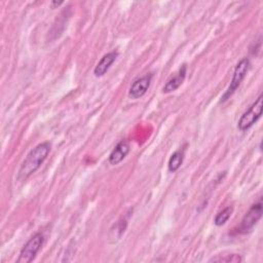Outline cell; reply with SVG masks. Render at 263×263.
Segmentation results:
<instances>
[{"label": "cell", "instance_id": "cell-10", "mask_svg": "<svg viewBox=\"0 0 263 263\" xmlns=\"http://www.w3.org/2000/svg\"><path fill=\"white\" fill-rule=\"evenodd\" d=\"M184 151H185L184 148H182V149L175 151L171 155V157L168 159V163H167V168L171 173L177 172L180 168V166L182 165L183 159H184Z\"/></svg>", "mask_w": 263, "mask_h": 263}, {"label": "cell", "instance_id": "cell-5", "mask_svg": "<svg viewBox=\"0 0 263 263\" xmlns=\"http://www.w3.org/2000/svg\"><path fill=\"white\" fill-rule=\"evenodd\" d=\"M262 212H263V210H262V202L258 201V202L254 203L250 208V210L246 213V215L243 216L239 226L236 229V233L243 234V233H247V232L251 231L253 229V227L261 219Z\"/></svg>", "mask_w": 263, "mask_h": 263}, {"label": "cell", "instance_id": "cell-1", "mask_svg": "<svg viewBox=\"0 0 263 263\" xmlns=\"http://www.w3.org/2000/svg\"><path fill=\"white\" fill-rule=\"evenodd\" d=\"M50 149L51 144L49 142H42L30 150L20 166L16 177L17 180L26 181L30 176H32L44 162L50 152Z\"/></svg>", "mask_w": 263, "mask_h": 263}, {"label": "cell", "instance_id": "cell-6", "mask_svg": "<svg viewBox=\"0 0 263 263\" xmlns=\"http://www.w3.org/2000/svg\"><path fill=\"white\" fill-rule=\"evenodd\" d=\"M153 78V74L152 73H148L138 79H136L128 90V96L132 99H139L142 98L148 90L151 81Z\"/></svg>", "mask_w": 263, "mask_h": 263}, {"label": "cell", "instance_id": "cell-8", "mask_svg": "<svg viewBox=\"0 0 263 263\" xmlns=\"http://www.w3.org/2000/svg\"><path fill=\"white\" fill-rule=\"evenodd\" d=\"M117 57H118V52L115 50L104 54L93 69L95 76L96 77L104 76L107 73V71L109 70V68L112 66V64L115 62Z\"/></svg>", "mask_w": 263, "mask_h": 263}, {"label": "cell", "instance_id": "cell-4", "mask_svg": "<svg viewBox=\"0 0 263 263\" xmlns=\"http://www.w3.org/2000/svg\"><path fill=\"white\" fill-rule=\"evenodd\" d=\"M44 241V236L42 233H35L23 247L20 252V256L16 260L17 263H29L33 261L38 252L40 251Z\"/></svg>", "mask_w": 263, "mask_h": 263}, {"label": "cell", "instance_id": "cell-14", "mask_svg": "<svg viewBox=\"0 0 263 263\" xmlns=\"http://www.w3.org/2000/svg\"><path fill=\"white\" fill-rule=\"evenodd\" d=\"M61 4H63V1H60V2H58V1H52V2H51L52 8H55V6H60Z\"/></svg>", "mask_w": 263, "mask_h": 263}, {"label": "cell", "instance_id": "cell-7", "mask_svg": "<svg viewBox=\"0 0 263 263\" xmlns=\"http://www.w3.org/2000/svg\"><path fill=\"white\" fill-rule=\"evenodd\" d=\"M186 74H187V66H186V64H183L180 67L179 71L174 76H172L166 81V83L163 85L162 92L168 93V92H172V91H175L176 89H178L182 85L183 81L185 80Z\"/></svg>", "mask_w": 263, "mask_h": 263}, {"label": "cell", "instance_id": "cell-9", "mask_svg": "<svg viewBox=\"0 0 263 263\" xmlns=\"http://www.w3.org/2000/svg\"><path fill=\"white\" fill-rule=\"evenodd\" d=\"M129 152V145L126 141L122 140L120 141L115 147L114 149L111 151L110 155H109V163L112 165H116L118 163H120L125 156L128 154Z\"/></svg>", "mask_w": 263, "mask_h": 263}, {"label": "cell", "instance_id": "cell-3", "mask_svg": "<svg viewBox=\"0 0 263 263\" xmlns=\"http://www.w3.org/2000/svg\"><path fill=\"white\" fill-rule=\"evenodd\" d=\"M249 67H250V61L247 58L241 59L236 64L233 74H232V79L230 81V84H229L227 90L221 97V102L227 101L234 93V91L238 88V86L240 85L241 81L243 80V78L246 77V75L249 71Z\"/></svg>", "mask_w": 263, "mask_h": 263}, {"label": "cell", "instance_id": "cell-12", "mask_svg": "<svg viewBox=\"0 0 263 263\" xmlns=\"http://www.w3.org/2000/svg\"><path fill=\"white\" fill-rule=\"evenodd\" d=\"M232 212H233V208L232 206H226L225 209H223L222 211H220L216 215V217L214 219V224L216 226L224 225L228 221V219L231 217Z\"/></svg>", "mask_w": 263, "mask_h": 263}, {"label": "cell", "instance_id": "cell-13", "mask_svg": "<svg viewBox=\"0 0 263 263\" xmlns=\"http://www.w3.org/2000/svg\"><path fill=\"white\" fill-rule=\"evenodd\" d=\"M242 261V257L238 254H229V255H218L216 257H213L210 262H226V263H237V262H241Z\"/></svg>", "mask_w": 263, "mask_h": 263}, {"label": "cell", "instance_id": "cell-11", "mask_svg": "<svg viewBox=\"0 0 263 263\" xmlns=\"http://www.w3.org/2000/svg\"><path fill=\"white\" fill-rule=\"evenodd\" d=\"M126 226H127V222L125 219H121L119 221H117L110 229V232H109V238L111 239L112 242H115L117 241L121 235L124 233L125 229H126Z\"/></svg>", "mask_w": 263, "mask_h": 263}, {"label": "cell", "instance_id": "cell-2", "mask_svg": "<svg viewBox=\"0 0 263 263\" xmlns=\"http://www.w3.org/2000/svg\"><path fill=\"white\" fill-rule=\"evenodd\" d=\"M262 95L258 97V99L249 107V109L242 113L240 118L237 122V127L239 130L245 132L252 127L258 119L262 115V109H263V103H262Z\"/></svg>", "mask_w": 263, "mask_h": 263}]
</instances>
